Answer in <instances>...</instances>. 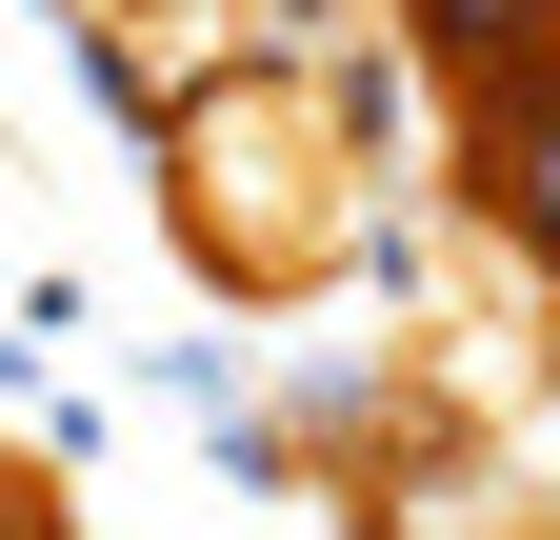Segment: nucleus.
<instances>
[{
  "instance_id": "1",
  "label": "nucleus",
  "mask_w": 560,
  "mask_h": 540,
  "mask_svg": "<svg viewBox=\"0 0 560 540\" xmlns=\"http://www.w3.org/2000/svg\"><path fill=\"white\" fill-rule=\"evenodd\" d=\"M161 221L200 281L241 301H340L361 260L400 240V161H381V101L340 40H260L221 81L161 101Z\"/></svg>"
}]
</instances>
